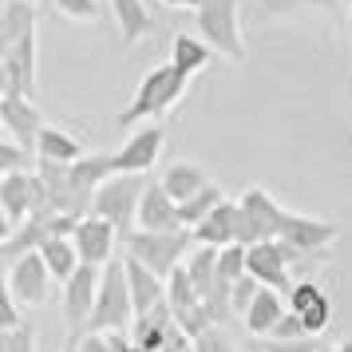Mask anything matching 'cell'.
Masks as SVG:
<instances>
[{
	"mask_svg": "<svg viewBox=\"0 0 352 352\" xmlns=\"http://www.w3.org/2000/svg\"><path fill=\"white\" fill-rule=\"evenodd\" d=\"M194 28L214 56L230 64H245V28H241V0H202L194 8Z\"/></svg>",
	"mask_w": 352,
	"mask_h": 352,
	"instance_id": "obj_2",
	"label": "cell"
},
{
	"mask_svg": "<svg viewBox=\"0 0 352 352\" xmlns=\"http://www.w3.org/2000/svg\"><path fill=\"white\" fill-rule=\"evenodd\" d=\"M257 289H261V281H254L250 273L241 277V281H234V289H230V309L238 313V317H245V309L254 305V297H257Z\"/></svg>",
	"mask_w": 352,
	"mask_h": 352,
	"instance_id": "obj_34",
	"label": "cell"
},
{
	"mask_svg": "<svg viewBox=\"0 0 352 352\" xmlns=\"http://www.w3.org/2000/svg\"><path fill=\"white\" fill-rule=\"evenodd\" d=\"M0 127L12 135V143L24 146V151H36L40 143V131L48 127L44 115L28 96H4L0 99Z\"/></svg>",
	"mask_w": 352,
	"mask_h": 352,
	"instance_id": "obj_12",
	"label": "cell"
},
{
	"mask_svg": "<svg viewBox=\"0 0 352 352\" xmlns=\"http://www.w3.org/2000/svg\"><path fill=\"white\" fill-rule=\"evenodd\" d=\"M336 352H352V336H349V340H340V344H336Z\"/></svg>",
	"mask_w": 352,
	"mask_h": 352,
	"instance_id": "obj_42",
	"label": "cell"
},
{
	"mask_svg": "<svg viewBox=\"0 0 352 352\" xmlns=\"http://www.w3.org/2000/svg\"><path fill=\"white\" fill-rule=\"evenodd\" d=\"M159 182H162V190L170 194V198L178 202V206H182L186 198H194L198 190H206V186L214 182V178H210L206 170L198 166V162L178 159V162H170V166L162 170V178H159Z\"/></svg>",
	"mask_w": 352,
	"mask_h": 352,
	"instance_id": "obj_21",
	"label": "cell"
},
{
	"mask_svg": "<svg viewBox=\"0 0 352 352\" xmlns=\"http://www.w3.org/2000/svg\"><path fill=\"white\" fill-rule=\"evenodd\" d=\"M166 146V127L162 123H146L143 131H135L123 151H115V175H146L155 170V162L162 159Z\"/></svg>",
	"mask_w": 352,
	"mask_h": 352,
	"instance_id": "obj_9",
	"label": "cell"
},
{
	"mask_svg": "<svg viewBox=\"0 0 352 352\" xmlns=\"http://www.w3.org/2000/svg\"><path fill=\"white\" fill-rule=\"evenodd\" d=\"M0 352H36V324L24 320L16 329H0Z\"/></svg>",
	"mask_w": 352,
	"mask_h": 352,
	"instance_id": "obj_30",
	"label": "cell"
},
{
	"mask_svg": "<svg viewBox=\"0 0 352 352\" xmlns=\"http://www.w3.org/2000/svg\"><path fill=\"white\" fill-rule=\"evenodd\" d=\"M182 265H186V273H190L194 289H198V293H202V301H206L210 293H214V285H218V250L194 245L190 257H186Z\"/></svg>",
	"mask_w": 352,
	"mask_h": 352,
	"instance_id": "obj_25",
	"label": "cell"
},
{
	"mask_svg": "<svg viewBox=\"0 0 352 352\" xmlns=\"http://www.w3.org/2000/svg\"><path fill=\"white\" fill-rule=\"evenodd\" d=\"M349 36H352V8H349Z\"/></svg>",
	"mask_w": 352,
	"mask_h": 352,
	"instance_id": "obj_44",
	"label": "cell"
},
{
	"mask_svg": "<svg viewBox=\"0 0 352 352\" xmlns=\"http://www.w3.org/2000/svg\"><path fill=\"white\" fill-rule=\"evenodd\" d=\"M76 352H111L107 333H83L80 340H76Z\"/></svg>",
	"mask_w": 352,
	"mask_h": 352,
	"instance_id": "obj_38",
	"label": "cell"
},
{
	"mask_svg": "<svg viewBox=\"0 0 352 352\" xmlns=\"http://www.w3.org/2000/svg\"><path fill=\"white\" fill-rule=\"evenodd\" d=\"M241 277H245V245L218 250V285H234Z\"/></svg>",
	"mask_w": 352,
	"mask_h": 352,
	"instance_id": "obj_29",
	"label": "cell"
},
{
	"mask_svg": "<svg viewBox=\"0 0 352 352\" xmlns=\"http://www.w3.org/2000/svg\"><path fill=\"white\" fill-rule=\"evenodd\" d=\"M107 8H111L115 24H119V36H123L127 48L155 32V16H151L146 0H107Z\"/></svg>",
	"mask_w": 352,
	"mask_h": 352,
	"instance_id": "obj_20",
	"label": "cell"
},
{
	"mask_svg": "<svg viewBox=\"0 0 352 352\" xmlns=\"http://www.w3.org/2000/svg\"><path fill=\"white\" fill-rule=\"evenodd\" d=\"M190 352H238V349H234V340L226 336L222 324H214V329H206L202 336H194Z\"/></svg>",
	"mask_w": 352,
	"mask_h": 352,
	"instance_id": "obj_33",
	"label": "cell"
},
{
	"mask_svg": "<svg viewBox=\"0 0 352 352\" xmlns=\"http://www.w3.org/2000/svg\"><path fill=\"white\" fill-rule=\"evenodd\" d=\"M36 155L40 162H56V166H72V162H80L87 151L83 143L64 127H44L40 131V143H36Z\"/></svg>",
	"mask_w": 352,
	"mask_h": 352,
	"instance_id": "obj_22",
	"label": "cell"
},
{
	"mask_svg": "<svg viewBox=\"0 0 352 352\" xmlns=\"http://www.w3.org/2000/svg\"><path fill=\"white\" fill-rule=\"evenodd\" d=\"M52 4L60 16L76 20V24H91L99 16V0H52Z\"/></svg>",
	"mask_w": 352,
	"mask_h": 352,
	"instance_id": "obj_32",
	"label": "cell"
},
{
	"mask_svg": "<svg viewBox=\"0 0 352 352\" xmlns=\"http://www.w3.org/2000/svg\"><path fill=\"white\" fill-rule=\"evenodd\" d=\"M194 245H206V250H226V245H238V202L226 198L222 206L210 214L206 222H198L190 230Z\"/></svg>",
	"mask_w": 352,
	"mask_h": 352,
	"instance_id": "obj_17",
	"label": "cell"
},
{
	"mask_svg": "<svg viewBox=\"0 0 352 352\" xmlns=\"http://www.w3.org/2000/svg\"><path fill=\"white\" fill-rule=\"evenodd\" d=\"M293 261H309V257H301L297 250H289L285 241H257V245L245 250V273L254 281H261L265 289L285 293V297H289V289L297 285L293 281Z\"/></svg>",
	"mask_w": 352,
	"mask_h": 352,
	"instance_id": "obj_7",
	"label": "cell"
},
{
	"mask_svg": "<svg viewBox=\"0 0 352 352\" xmlns=\"http://www.w3.org/2000/svg\"><path fill=\"white\" fill-rule=\"evenodd\" d=\"M289 309L297 313V317L305 320V329H309V336H320L329 324H333V301H329V293H324V285H317L313 277H305V281H297V285L289 289Z\"/></svg>",
	"mask_w": 352,
	"mask_h": 352,
	"instance_id": "obj_14",
	"label": "cell"
},
{
	"mask_svg": "<svg viewBox=\"0 0 352 352\" xmlns=\"http://www.w3.org/2000/svg\"><path fill=\"white\" fill-rule=\"evenodd\" d=\"M265 352H317V336H305V340H257Z\"/></svg>",
	"mask_w": 352,
	"mask_h": 352,
	"instance_id": "obj_37",
	"label": "cell"
},
{
	"mask_svg": "<svg viewBox=\"0 0 352 352\" xmlns=\"http://www.w3.org/2000/svg\"><path fill=\"white\" fill-rule=\"evenodd\" d=\"M8 270H12V261H8V254L0 250V277H8Z\"/></svg>",
	"mask_w": 352,
	"mask_h": 352,
	"instance_id": "obj_41",
	"label": "cell"
},
{
	"mask_svg": "<svg viewBox=\"0 0 352 352\" xmlns=\"http://www.w3.org/2000/svg\"><path fill=\"white\" fill-rule=\"evenodd\" d=\"M190 245H194L190 230H170V234L131 230V234H123V254L135 257V261H143L146 270H155L162 281L190 257Z\"/></svg>",
	"mask_w": 352,
	"mask_h": 352,
	"instance_id": "obj_4",
	"label": "cell"
},
{
	"mask_svg": "<svg viewBox=\"0 0 352 352\" xmlns=\"http://www.w3.org/2000/svg\"><path fill=\"white\" fill-rule=\"evenodd\" d=\"M16 324H24L20 301H16V293H12V281L0 277V329H16Z\"/></svg>",
	"mask_w": 352,
	"mask_h": 352,
	"instance_id": "obj_31",
	"label": "cell"
},
{
	"mask_svg": "<svg viewBox=\"0 0 352 352\" xmlns=\"http://www.w3.org/2000/svg\"><path fill=\"white\" fill-rule=\"evenodd\" d=\"M254 352H265V349H261V344H257V349H254Z\"/></svg>",
	"mask_w": 352,
	"mask_h": 352,
	"instance_id": "obj_45",
	"label": "cell"
},
{
	"mask_svg": "<svg viewBox=\"0 0 352 352\" xmlns=\"http://www.w3.org/2000/svg\"><path fill=\"white\" fill-rule=\"evenodd\" d=\"M67 352H76V349H67Z\"/></svg>",
	"mask_w": 352,
	"mask_h": 352,
	"instance_id": "obj_46",
	"label": "cell"
},
{
	"mask_svg": "<svg viewBox=\"0 0 352 352\" xmlns=\"http://www.w3.org/2000/svg\"><path fill=\"white\" fill-rule=\"evenodd\" d=\"M210 60H214V48H210L202 36H186L178 32L175 40H170V64L186 76V80H194L198 72H206Z\"/></svg>",
	"mask_w": 352,
	"mask_h": 352,
	"instance_id": "obj_23",
	"label": "cell"
},
{
	"mask_svg": "<svg viewBox=\"0 0 352 352\" xmlns=\"http://www.w3.org/2000/svg\"><path fill=\"white\" fill-rule=\"evenodd\" d=\"M317 352H336V344H320V349Z\"/></svg>",
	"mask_w": 352,
	"mask_h": 352,
	"instance_id": "obj_43",
	"label": "cell"
},
{
	"mask_svg": "<svg viewBox=\"0 0 352 352\" xmlns=\"http://www.w3.org/2000/svg\"><path fill=\"white\" fill-rule=\"evenodd\" d=\"M8 281H12V293H16V301L24 305V309H40V305L52 301L56 277H52V270L44 265L40 254H24L20 261H12Z\"/></svg>",
	"mask_w": 352,
	"mask_h": 352,
	"instance_id": "obj_10",
	"label": "cell"
},
{
	"mask_svg": "<svg viewBox=\"0 0 352 352\" xmlns=\"http://www.w3.org/2000/svg\"><path fill=\"white\" fill-rule=\"evenodd\" d=\"M186 87H190V80H186L170 60L159 64V67H151L143 80H139L131 103L119 111L115 123H119V127H131V123H159V119H166V115L182 103Z\"/></svg>",
	"mask_w": 352,
	"mask_h": 352,
	"instance_id": "obj_1",
	"label": "cell"
},
{
	"mask_svg": "<svg viewBox=\"0 0 352 352\" xmlns=\"http://www.w3.org/2000/svg\"><path fill=\"white\" fill-rule=\"evenodd\" d=\"M178 336L182 333H178V324H175L170 305H159V309H151V313H139L135 324H131V340L143 352H162L166 344H175Z\"/></svg>",
	"mask_w": 352,
	"mask_h": 352,
	"instance_id": "obj_16",
	"label": "cell"
},
{
	"mask_svg": "<svg viewBox=\"0 0 352 352\" xmlns=\"http://www.w3.org/2000/svg\"><path fill=\"white\" fill-rule=\"evenodd\" d=\"M127 261V281H131V297H135V317L139 313H151V309H159L166 305V281H162L155 270H146L143 261H135V257L123 254Z\"/></svg>",
	"mask_w": 352,
	"mask_h": 352,
	"instance_id": "obj_18",
	"label": "cell"
},
{
	"mask_svg": "<svg viewBox=\"0 0 352 352\" xmlns=\"http://www.w3.org/2000/svg\"><path fill=\"white\" fill-rule=\"evenodd\" d=\"M131 324H135V297H131L127 281V261L115 257L111 265H103L96 313H91L87 333H131Z\"/></svg>",
	"mask_w": 352,
	"mask_h": 352,
	"instance_id": "obj_3",
	"label": "cell"
},
{
	"mask_svg": "<svg viewBox=\"0 0 352 352\" xmlns=\"http://www.w3.org/2000/svg\"><path fill=\"white\" fill-rule=\"evenodd\" d=\"M99 277L103 270L99 265H80L64 281V317L72 329L80 324H91V313H96V297H99Z\"/></svg>",
	"mask_w": 352,
	"mask_h": 352,
	"instance_id": "obj_13",
	"label": "cell"
},
{
	"mask_svg": "<svg viewBox=\"0 0 352 352\" xmlns=\"http://www.w3.org/2000/svg\"><path fill=\"white\" fill-rule=\"evenodd\" d=\"M281 218H285V206L265 186H250L238 198V245L250 250L257 241H277L281 238Z\"/></svg>",
	"mask_w": 352,
	"mask_h": 352,
	"instance_id": "obj_6",
	"label": "cell"
},
{
	"mask_svg": "<svg viewBox=\"0 0 352 352\" xmlns=\"http://www.w3.org/2000/svg\"><path fill=\"white\" fill-rule=\"evenodd\" d=\"M146 182H151L146 175H111L91 198V214L107 218L119 234H131L139 222V202H143Z\"/></svg>",
	"mask_w": 352,
	"mask_h": 352,
	"instance_id": "obj_5",
	"label": "cell"
},
{
	"mask_svg": "<svg viewBox=\"0 0 352 352\" xmlns=\"http://www.w3.org/2000/svg\"><path fill=\"white\" fill-rule=\"evenodd\" d=\"M289 313V301H285V293H277V289H257V297L254 305L245 309V329H250V336H257V340H265V336L273 333V324Z\"/></svg>",
	"mask_w": 352,
	"mask_h": 352,
	"instance_id": "obj_19",
	"label": "cell"
},
{
	"mask_svg": "<svg viewBox=\"0 0 352 352\" xmlns=\"http://www.w3.org/2000/svg\"><path fill=\"white\" fill-rule=\"evenodd\" d=\"M36 254L44 257V265L52 270V277H56V281H67V277L83 265L80 250H76V241H72V238H44Z\"/></svg>",
	"mask_w": 352,
	"mask_h": 352,
	"instance_id": "obj_24",
	"label": "cell"
},
{
	"mask_svg": "<svg viewBox=\"0 0 352 352\" xmlns=\"http://www.w3.org/2000/svg\"><path fill=\"white\" fill-rule=\"evenodd\" d=\"M72 241H76V250H80V261L83 265H111L115 257H119V230H115L107 218H96V214H87V218H80V226H76V234H72Z\"/></svg>",
	"mask_w": 352,
	"mask_h": 352,
	"instance_id": "obj_11",
	"label": "cell"
},
{
	"mask_svg": "<svg viewBox=\"0 0 352 352\" xmlns=\"http://www.w3.org/2000/svg\"><path fill=\"white\" fill-rule=\"evenodd\" d=\"M159 4H166V8H198V4H202V0H159Z\"/></svg>",
	"mask_w": 352,
	"mask_h": 352,
	"instance_id": "obj_40",
	"label": "cell"
},
{
	"mask_svg": "<svg viewBox=\"0 0 352 352\" xmlns=\"http://www.w3.org/2000/svg\"><path fill=\"white\" fill-rule=\"evenodd\" d=\"M305 336H309V329H305V320L297 317L293 309H289L285 317H281L277 324H273V333L265 336V340H305Z\"/></svg>",
	"mask_w": 352,
	"mask_h": 352,
	"instance_id": "obj_35",
	"label": "cell"
},
{
	"mask_svg": "<svg viewBox=\"0 0 352 352\" xmlns=\"http://www.w3.org/2000/svg\"><path fill=\"white\" fill-rule=\"evenodd\" d=\"M12 234H16V222H12V218L4 214V206H0V245H4V241L12 238Z\"/></svg>",
	"mask_w": 352,
	"mask_h": 352,
	"instance_id": "obj_39",
	"label": "cell"
},
{
	"mask_svg": "<svg viewBox=\"0 0 352 352\" xmlns=\"http://www.w3.org/2000/svg\"><path fill=\"white\" fill-rule=\"evenodd\" d=\"M166 305H170V313H186V309H198L202 305V293L194 289L190 273H186V265H178L170 277H166Z\"/></svg>",
	"mask_w": 352,
	"mask_h": 352,
	"instance_id": "obj_28",
	"label": "cell"
},
{
	"mask_svg": "<svg viewBox=\"0 0 352 352\" xmlns=\"http://www.w3.org/2000/svg\"><path fill=\"white\" fill-rule=\"evenodd\" d=\"M135 230H146V234H170V230H182L178 202L162 190V182H146L143 202H139V222H135Z\"/></svg>",
	"mask_w": 352,
	"mask_h": 352,
	"instance_id": "obj_15",
	"label": "cell"
},
{
	"mask_svg": "<svg viewBox=\"0 0 352 352\" xmlns=\"http://www.w3.org/2000/svg\"><path fill=\"white\" fill-rule=\"evenodd\" d=\"M24 162H28V151H24V146L0 143V178L20 175V170H24Z\"/></svg>",
	"mask_w": 352,
	"mask_h": 352,
	"instance_id": "obj_36",
	"label": "cell"
},
{
	"mask_svg": "<svg viewBox=\"0 0 352 352\" xmlns=\"http://www.w3.org/2000/svg\"><path fill=\"white\" fill-rule=\"evenodd\" d=\"M344 0H254V16L257 20H281L297 16V12H317V8H336Z\"/></svg>",
	"mask_w": 352,
	"mask_h": 352,
	"instance_id": "obj_27",
	"label": "cell"
},
{
	"mask_svg": "<svg viewBox=\"0 0 352 352\" xmlns=\"http://www.w3.org/2000/svg\"><path fill=\"white\" fill-rule=\"evenodd\" d=\"M222 202H226V194H222V186H218V182H210L206 190H198L194 198H186V202L178 206L182 230H194L198 222H206V218H210V214H214L218 206H222Z\"/></svg>",
	"mask_w": 352,
	"mask_h": 352,
	"instance_id": "obj_26",
	"label": "cell"
},
{
	"mask_svg": "<svg viewBox=\"0 0 352 352\" xmlns=\"http://www.w3.org/2000/svg\"><path fill=\"white\" fill-rule=\"evenodd\" d=\"M336 238H340V226L336 222L285 210V218H281V238L277 241H285L289 250H297L301 257H324L336 245Z\"/></svg>",
	"mask_w": 352,
	"mask_h": 352,
	"instance_id": "obj_8",
	"label": "cell"
}]
</instances>
